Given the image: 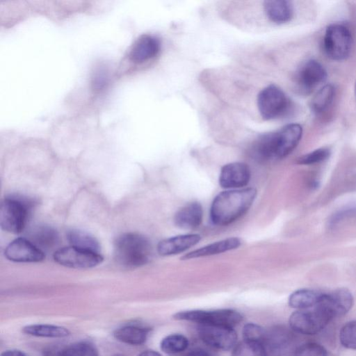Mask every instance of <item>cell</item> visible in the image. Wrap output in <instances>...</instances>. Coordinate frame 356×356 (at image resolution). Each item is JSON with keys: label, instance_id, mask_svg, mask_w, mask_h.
I'll list each match as a JSON object with an SVG mask.
<instances>
[{"label": "cell", "instance_id": "cell-5", "mask_svg": "<svg viewBox=\"0 0 356 356\" xmlns=\"http://www.w3.org/2000/svg\"><path fill=\"white\" fill-rule=\"evenodd\" d=\"M296 333L291 327L284 325L266 330L264 345L268 356H293L300 346Z\"/></svg>", "mask_w": 356, "mask_h": 356}, {"label": "cell", "instance_id": "cell-21", "mask_svg": "<svg viewBox=\"0 0 356 356\" xmlns=\"http://www.w3.org/2000/svg\"><path fill=\"white\" fill-rule=\"evenodd\" d=\"M264 10L267 17L276 24L288 22L293 15V4L286 0L265 1Z\"/></svg>", "mask_w": 356, "mask_h": 356}, {"label": "cell", "instance_id": "cell-14", "mask_svg": "<svg viewBox=\"0 0 356 356\" xmlns=\"http://www.w3.org/2000/svg\"><path fill=\"white\" fill-rule=\"evenodd\" d=\"M250 179L249 167L244 163L234 162L222 168L219 184L224 188H238L246 186Z\"/></svg>", "mask_w": 356, "mask_h": 356}, {"label": "cell", "instance_id": "cell-37", "mask_svg": "<svg viewBox=\"0 0 356 356\" xmlns=\"http://www.w3.org/2000/svg\"><path fill=\"white\" fill-rule=\"evenodd\" d=\"M138 356H163L159 353L154 350H145L142 352Z\"/></svg>", "mask_w": 356, "mask_h": 356}, {"label": "cell", "instance_id": "cell-11", "mask_svg": "<svg viewBox=\"0 0 356 356\" xmlns=\"http://www.w3.org/2000/svg\"><path fill=\"white\" fill-rule=\"evenodd\" d=\"M197 332L202 341L213 348L228 350L236 345L237 334L234 328L199 325Z\"/></svg>", "mask_w": 356, "mask_h": 356}, {"label": "cell", "instance_id": "cell-26", "mask_svg": "<svg viewBox=\"0 0 356 356\" xmlns=\"http://www.w3.org/2000/svg\"><path fill=\"white\" fill-rule=\"evenodd\" d=\"M335 90L332 84L323 86L311 100L310 107L315 113H321L331 104L334 97Z\"/></svg>", "mask_w": 356, "mask_h": 356}, {"label": "cell", "instance_id": "cell-34", "mask_svg": "<svg viewBox=\"0 0 356 356\" xmlns=\"http://www.w3.org/2000/svg\"><path fill=\"white\" fill-rule=\"evenodd\" d=\"M355 211V209H346L336 213L330 220V225L334 226V225L341 221L344 217L353 213Z\"/></svg>", "mask_w": 356, "mask_h": 356}, {"label": "cell", "instance_id": "cell-18", "mask_svg": "<svg viewBox=\"0 0 356 356\" xmlns=\"http://www.w3.org/2000/svg\"><path fill=\"white\" fill-rule=\"evenodd\" d=\"M203 211L201 204L190 202L181 208L175 215L174 222L177 227L184 229H194L202 222Z\"/></svg>", "mask_w": 356, "mask_h": 356}, {"label": "cell", "instance_id": "cell-29", "mask_svg": "<svg viewBox=\"0 0 356 356\" xmlns=\"http://www.w3.org/2000/svg\"><path fill=\"white\" fill-rule=\"evenodd\" d=\"M58 356H99L96 348L90 343L81 341L64 348Z\"/></svg>", "mask_w": 356, "mask_h": 356}, {"label": "cell", "instance_id": "cell-36", "mask_svg": "<svg viewBox=\"0 0 356 356\" xmlns=\"http://www.w3.org/2000/svg\"><path fill=\"white\" fill-rule=\"evenodd\" d=\"M1 356H27L24 353L17 350H10L3 352Z\"/></svg>", "mask_w": 356, "mask_h": 356}, {"label": "cell", "instance_id": "cell-19", "mask_svg": "<svg viewBox=\"0 0 356 356\" xmlns=\"http://www.w3.org/2000/svg\"><path fill=\"white\" fill-rule=\"evenodd\" d=\"M241 245V241L236 237L227 238L199 249L191 251L181 257L183 260L204 257L220 254L227 251L238 248Z\"/></svg>", "mask_w": 356, "mask_h": 356}, {"label": "cell", "instance_id": "cell-24", "mask_svg": "<svg viewBox=\"0 0 356 356\" xmlns=\"http://www.w3.org/2000/svg\"><path fill=\"white\" fill-rule=\"evenodd\" d=\"M67 237L72 246L100 254L98 241L90 234L79 229H72L67 232Z\"/></svg>", "mask_w": 356, "mask_h": 356}, {"label": "cell", "instance_id": "cell-30", "mask_svg": "<svg viewBox=\"0 0 356 356\" xmlns=\"http://www.w3.org/2000/svg\"><path fill=\"white\" fill-rule=\"evenodd\" d=\"M339 339L344 347L356 350V321H350L342 327Z\"/></svg>", "mask_w": 356, "mask_h": 356}, {"label": "cell", "instance_id": "cell-31", "mask_svg": "<svg viewBox=\"0 0 356 356\" xmlns=\"http://www.w3.org/2000/svg\"><path fill=\"white\" fill-rule=\"evenodd\" d=\"M242 334L243 340L259 343L264 345L266 330L257 324L248 323L243 327Z\"/></svg>", "mask_w": 356, "mask_h": 356}, {"label": "cell", "instance_id": "cell-23", "mask_svg": "<svg viewBox=\"0 0 356 356\" xmlns=\"http://www.w3.org/2000/svg\"><path fill=\"white\" fill-rule=\"evenodd\" d=\"M322 294V293L314 290L299 289L291 294L289 298V305L295 309H309L318 303Z\"/></svg>", "mask_w": 356, "mask_h": 356}, {"label": "cell", "instance_id": "cell-16", "mask_svg": "<svg viewBox=\"0 0 356 356\" xmlns=\"http://www.w3.org/2000/svg\"><path fill=\"white\" fill-rule=\"evenodd\" d=\"M201 239L197 234H183L165 238L157 245V251L161 256H171L183 252L196 245Z\"/></svg>", "mask_w": 356, "mask_h": 356}, {"label": "cell", "instance_id": "cell-1", "mask_svg": "<svg viewBox=\"0 0 356 356\" xmlns=\"http://www.w3.org/2000/svg\"><path fill=\"white\" fill-rule=\"evenodd\" d=\"M256 196L257 190L254 188L229 190L219 193L211 207L212 222L218 226L232 223L248 211Z\"/></svg>", "mask_w": 356, "mask_h": 356}, {"label": "cell", "instance_id": "cell-32", "mask_svg": "<svg viewBox=\"0 0 356 356\" xmlns=\"http://www.w3.org/2000/svg\"><path fill=\"white\" fill-rule=\"evenodd\" d=\"M330 155V150L326 147L315 149L298 158V163L302 165H312L326 160Z\"/></svg>", "mask_w": 356, "mask_h": 356}, {"label": "cell", "instance_id": "cell-8", "mask_svg": "<svg viewBox=\"0 0 356 356\" xmlns=\"http://www.w3.org/2000/svg\"><path fill=\"white\" fill-rule=\"evenodd\" d=\"M257 106L264 120H272L284 115L289 107V100L284 92L275 85L264 88L258 95Z\"/></svg>", "mask_w": 356, "mask_h": 356}, {"label": "cell", "instance_id": "cell-38", "mask_svg": "<svg viewBox=\"0 0 356 356\" xmlns=\"http://www.w3.org/2000/svg\"><path fill=\"white\" fill-rule=\"evenodd\" d=\"M355 97H356V82H355Z\"/></svg>", "mask_w": 356, "mask_h": 356}, {"label": "cell", "instance_id": "cell-22", "mask_svg": "<svg viewBox=\"0 0 356 356\" xmlns=\"http://www.w3.org/2000/svg\"><path fill=\"white\" fill-rule=\"evenodd\" d=\"M29 241L44 252V250H48L57 244L58 235L49 226H40L31 232Z\"/></svg>", "mask_w": 356, "mask_h": 356}, {"label": "cell", "instance_id": "cell-33", "mask_svg": "<svg viewBox=\"0 0 356 356\" xmlns=\"http://www.w3.org/2000/svg\"><path fill=\"white\" fill-rule=\"evenodd\" d=\"M293 356H327V353L318 343H307L300 346Z\"/></svg>", "mask_w": 356, "mask_h": 356}, {"label": "cell", "instance_id": "cell-3", "mask_svg": "<svg viewBox=\"0 0 356 356\" xmlns=\"http://www.w3.org/2000/svg\"><path fill=\"white\" fill-rule=\"evenodd\" d=\"M33 201L19 195H10L3 201L0 209V225L2 229L20 233L24 228Z\"/></svg>", "mask_w": 356, "mask_h": 356}, {"label": "cell", "instance_id": "cell-20", "mask_svg": "<svg viewBox=\"0 0 356 356\" xmlns=\"http://www.w3.org/2000/svg\"><path fill=\"white\" fill-rule=\"evenodd\" d=\"M149 332V327L142 323H133L118 328L114 332V336L123 343L140 345L145 342Z\"/></svg>", "mask_w": 356, "mask_h": 356}, {"label": "cell", "instance_id": "cell-9", "mask_svg": "<svg viewBox=\"0 0 356 356\" xmlns=\"http://www.w3.org/2000/svg\"><path fill=\"white\" fill-rule=\"evenodd\" d=\"M54 259L62 266L81 269L95 267L103 261V257L100 254L72 245L56 250L54 254Z\"/></svg>", "mask_w": 356, "mask_h": 356}, {"label": "cell", "instance_id": "cell-15", "mask_svg": "<svg viewBox=\"0 0 356 356\" xmlns=\"http://www.w3.org/2000/svg\"><path fill=\"white\" fill-rule=\"evenodd\" d=\"M327 74L324 67L317 60H307L300 68L298 81L306 91H312L319 84L323 83Z\"/></svg>", "mask_w": 356, "mask_h": 356}, {"label": "cell", "instance_id": "cell-6", "mask_svg": "<svg viewBox=\"0 0 356 356\" xmlns=\"http://www.w3.org/2000/svg\"><path fill=\"white\" fill-rule=\"evenodd\" d=\"M352 35L348 27L341 24H332L325 30L323 48L326 55L334 60L348 58L351 51Z\"/></svg>", "mask_w": 356, "mask_h": 356}, {"label": "cell", "instance_id": "cell-25", "mask_svg": "<svg viewBox=\"0 0 356 356\" xmlns=\"http://www.w3.org/2000/svg\"><path fill=\"white\" fill-rule=\"evenodd\" d=\"M23 331L28 334L42 337L62 338L70 334V332L65 327L48 324L27 325Z\"/></svg>", "mask_w": 356, "mask_h": 356}, {"label": "cell", "instance_id": "cell-17", "mask_svg": "<svg viewBox=\"0 0 356 356\" xmlns=\"http://www.w3.org/2000/svg\"><path fill=\"white\" fill-rule=\"evenodd\" d=\"M160 49L161 42L156 37L142 35L132 45L129 56L131 60L141 63L154 57Z\"/></svg>", "mask_w": 356, "mask_h": 356}, {"label": "cell", "instance_id": "cell-35", "mask_svg": "<svg viewBox=\"0 0 356 356\" xmlns=\"http://www.w3.org/2000/svg\"><path fill=\"white\" fill-rule=\"evenodd\" d=\"M184 356H211L209 353L202 348H195L188 352Z\"/></svg>", "mask_w": 356, "mask_h": 356}, {"label": "cell", "instance_id": "cell-27", "mask_svg": "<svg viewBox=\"0 0 356 356\" xmlns=\"http://www.w3.org/2000/svg\"><path fill=\"white\" fill-rule=\"evenodd\" d=\"M188 346L187 338L179 334L167 336L161 343V350L167 354L179 353L186 350Z\"/></svg>", "mask_w": 356, "mask_h": 356}, {"label": "cell", "instance_id": "cell-13", "mask_svg": "<svg viewBox=\"0 0 356 356\" xmlns=\"http://www.w3.org/2000/svg\"><path fill=\"white\" fill-rule=\"evenodd\" d=\"M4 253L8 259L15 262H38L44 259V252L25 238L13 241Z\"/></svg>", "mask_w": 356, "mask_h": 356}, {"label": "cell", "instance_id": "cell-39", "mask_svg": "<svg viewBox=\"0 0 356 356\" xmlns=\"http://www.w3.org/2000/svg\"><path fill=\"white\" fill-rule=\"evenodd\" d=\"M114 356H122V355H114Z\"/></svg>", "mask_w": 356, "mask_h": 356}, {"label": "cell", "instance_id": "cell-10", "mask_svg": "<svg viewBox=\"0 0 356 356\" xmlns=\"http://www.w3.org/2000/svg\"><path fill=\"white\" fill-rule=\"evenodd\" d=\"M270 134L274 158L282 159L289 155L299 143L302 136V128L299 124H289Z\"/></svg>", "mask_w": 356, "mask_h": 356}, {"label": "cell", "instance_id": "cell-7", "mask_svg": "<svg viewBox=\"0 0 356 356\" xmlns=\"http://www.w3.org/2000/svg\"><path fill=\"white\" fill-rule=\"evenodd\" d=\"M331 321L327 314L317 305L293 312L289 318L290 327L296 333L315 334Z\"/></svg>", "mask_w": 356, "mask_h": 356}, {"label": "cell", "instance_id": "cell-4", "mask_svg": "<svg viewBox=\"0 0 356 356\" xmlns=\"http://www.w3.org/2000/svg\"><path fill=\"white\" fill-rule=\"evenodd\" d=\"M177 320L188 321L199 325L223 326L234 328L243 319L242 315L233 309L188 310L173 316Z\"/></svg>", "mask_w": 356, "mask_h": 356}, {"label": "cell", "instance_id": "cell-28", "mask_svg": "<svg viewBox=\"0 0 356 356\" xmlns=\"http://www.w3.org/2000/svg\"><path fill=\"white\" fill-rule=\"evenodd\" d=\"M232 356H268L262 343L243 340L233 348Z\"/></svg>", "mask_w": 356, "mask_h": 356}, {"label": "cell", "instance_id": "cell-12", "mask_svg": "<svg viewBox=\"0 0 356 356\" xmlns=\"http://www.w3.org/2000/svg\"><path fill=\"white\" fill-rule=\"evenodd\" d=\"M332 319L346 314L353 305V297L346 289H338L323 293L316 304Z\"/></svg>", "mask_w": 356, "mask_h": 356}, {"label": "cell", "instance_id": "cell-2", "mask_svg": "<svg viewBox=\"0 0 356 356\" xmlns=\"http://www.w3.org/2000/svg\"><path fill=\"white\" fill-rule=\"evenodd\" d=\"M151 245L143 236L126 233L115 241L114 254L117 262L126 268H136L147 264L151 255Z\"/></svg>", "mask_w": 356, "mask_h": 356}]
</instances>
